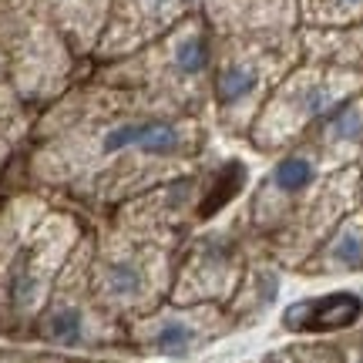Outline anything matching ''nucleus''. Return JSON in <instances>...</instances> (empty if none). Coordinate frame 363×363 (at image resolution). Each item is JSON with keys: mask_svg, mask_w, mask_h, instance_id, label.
<instances>
[{"mask_svg": "<svg viewBox=\"0 0 363 363\" xmlns=\"http://www.w3.org/2000/svg\"><path fill=\"white\" fill-rule=\"evenodd\" d=\"M206 21L219 34H262L299 27V0H208Z\"/></svg>", "mask_w": 363, "mask_h": 363, "instance_id": "14", "label": "nucleus"}, {"mask_svg": "<svg viewBox=\"0 0 363 363\" xmlns=\"http://www.w3.org/2000/svg\"><path fill=\"white\" fill-rule=\"evenodd\" d=\"M0 54L24 108L57 101L81 61L34 0H0Z\"/></svg>", "mask_w": 363, "mask_h": 363, "instance_id": "7", "label": "nucleus"}, {"mask_svg": "<svg viewBox=\"0 0 363 363\" xmlns=\"http://www.w3.org/2000/svg\"><path fill=\"white\" fill-rule=\"evenodd\" d=\"M363 272V216L347 212L330 233L313 246V252L296 266L293 276H350Z\"/></svg>", "mask_w": 363, "mask_h": 363, "instance_id": "16", "label": "nucleus"}, {"mask_svg": "<svg viewBox=\"0 0 363 363\" xmlns=\"http://www.w3.org/2000/svg\"><path fill=\"white\" fill-rule=\"evenodd\" d=\"M363 316V296L350 289H333L323 296L296 299L289 303L279 316L283 330L289 333H333V330H347Z\"/></svg>", "mask_w": 363, "mask_h": 363, "instance_id": "17", "label": "nucleus"}, {"mask_svg": "<svg viewBox=\"0 0 363 363\" xmlns=\"http://www.w3.org/2000/svg\"><path fill=\"white\" fill-rule=\"evenodd\" d=\"M330 172L333 169L326 165L323 155L310 142L289 145V148L266 158V169L259 175H252L246 195L239 202L252 239L256 242L272 239Z\"/></svg>", "mask_w": 363, "mask_h": 363, "instance_id": "9", "label": "nucleus"}, {"mask_svg": "<svg viewBox=\"0 0 363 363\" xmlns=\"http://www.w3.org/2000/svg\"><path fill=\"white\" fill-rule=\"evenodd\" d=\"M303 61V30L219 34L208 74V121L225 142L242 145L272 88Z\"/></svg>", "mask_w": 363, "mask_h": 363, "instance_id": "3", "label": "nucleus"}, {"mask_svg": "<svg viewBox=\"0 0 363 363\" xmlns=\"http://www.w3.org/2000/svg\"><path fill=\"white\" fill-rule=\"evenodd\" d=\"M357 88H360L357 71H347L330 61H306L303 54V61L272 88L242 145L252 155L269 158L289 145L306 142L310 131L343 98L357 94Z\"/></svg>", "mask_w": 363, "mask_h": 363, "instance_id": "6", "label": "nucleus"}, {"mask_svg": "<svg viewBox=\"0 0 363 363\" xmlns=\"http://www.w3.org/2000/svg\"><path fill=\"white\" fill-rule=\"evenodd\" d=\"M249 182H252V172H249L246 158L229 155V152H212L192 169L179 172V175L138 192L128 202H121L104 219L125 233L179 249L189 233L219 219L222 212H229L246 195Z\"/></svg>", "mask_w": 363, "mask_h": 363, "instance_id": "2", "label": "nucleus"}, {"mask_svg": "<svg viewBox=\"0 0 363 363\" xmlns=\"http://www.w3.org/2000/svg\"><path fill=\"white\" fill-rule=\"evenodd\" d=\"M216 57V30L195 11L142 51L98 65V81L138 91L145 98L182 111L208 115V74Z\"/></svg>", "mask_w": 363, "mask_h": 363, "instance_id": "4", "label": "nucleus"}, {"mask_svg": "<svg viewBox=\"0 0 363 363\" xmlns=\"http://www.w3.org/2000/svg\"><path fill=\"white\" fill-rule=\"evenodd\" d=\"M206 4L208 0H111L104 30L91 57L98 65L128 57L162 38L165 30H172L182 17L202 11Z\"/></svg>", "mask_w": 363, "mask_h": 363, "instance_id": "13", "label": "nucleus"}, {"mask_svg": "<svg viewBox=\"0 0 363 363\" xmlns=\"http://www.w3.org/2000/svg\"><path fill=\"white\" fill-rule=\"evenodd\" d=\"M306 142L323 155L330 169H337L340 162L353 152L363 148V94H350L330 111V115L310 131Z\"/></svg>", "mask_w": 363, "mask_h": 363, "instance_id": "18", "label": "nucleus"}, {"mask_svg": "<svg viewBox=\"0 0 363 363\" xmlns=\"http://www.w3.org/2000/svg\"><path fill=\"white\" fill-rule=\"evenodd\" d=\"M91 229V225H88ZM34 333L51 347H65V350H78L88 347L91 340H101L104 333H121L125 337V323L115 313L104 310V303L94 296L88 276V233L78 242L74 256L67 259L61 269L57 283H54L48 303L40 306L38 320H34Z\"/></svg>", "mask_w": 363, "mask_h": 363, "instance_id": "10", "label": "nucleus"}, {"mask_svg": "<svg viewBox=\"0 0 363 363\" xmlns=\"http://www.w3.org/2000/svg\"><path fill=\"white\" fill-rule=\"evenodd\" d=\"M239 202L182 239L169 289L172 303H225L235 293L256 252V239Z\"/></svg>", "mask_w": 363, "mask_h": 363, "instance_id": "8", "label": "nucleus"}, {"mask_svg": "<svg viewBox=\"0 0 363 363\" xmlns=\"http://www.w3.org/2000/svg\"><path fill=\"white\" fill-rule=\"evenodd\" d=\"M235 323L222 303H158L125 323V333L142 343V350L169 360H189L222 333H233Z\"/></svg>", "mask_w": 363, "mask_h": 363, "instance_id": "11", "label": "nucleus"}, {"mask_svg": "<svg viewBox=\"0 0 363 363\" xmlns=\"http://www.w3.org/2000/svg\"><path fill=\"white\" fill-rule=\"evenodd\" d=\"M0 316H4V293H0Z\"/></svg>", "mask_w": 363, "mask_h": 363, "instance_id": "22", "label": "nucleus"}, {"mask_svg": "<svg viewBox=\"0 0 363 363\" xmlns=\"http://www.w3.org/2000/svg\"><path fill=\"white\" fill-rule=\"evenodd\" d=\"M67 38L78 57H91L104 30L111 0H34Z\"/></svg>", "mask_w": 363, "mask_h": 363, "instance_id": "19", "label": "nucleus"}, {"mask_svg": "<svg viewBox=\"0 0 363 363\" xmlns=\"http://www.w3.org/2000/svg\"><path fill=\"white\" fill-rule=\"evenodd\" d=\"M357 185H360V179H357L353 172H330V175L313 189L310 199L293 212V219L286 222L272 239L256 242V246H259L269 259L279 262L286 272H296V266L310 256L313 246L347 216V206L353 202Z\"/></svg>", "mask_w": 363, "mask_h": 363, "instance_id": "12", "label": "nucleus"}, {"mask_svg": "<svg viewBox=\"0 0 363 363\" xmlns=\"http://www.w3.org/2000/svg\"><path fill=\"white\" fill-rule=\"evenodd\" d=\"M208 115L94 81L40 115L21 165V189L44 192L91 222L216 152Z\"/></svg>", "mask_w": 363, "mask_h": 363, "instance_id": "1", "label": "nucleus"}, {"mask_svg": "<svg viewBox=\"0 0 363 363\" xmlns=\"http://www.w3.org/2000/svg\"><path fill=\"white\" fill-rule=\"evenodd\" d=\"M0 121H21L24 125V104H21V98H17V91L11 84L4 54H0Z\"/></svg>", "mask_w": 363, "mask_h": 363, "instance_id": "21", "label": "nucleus"}, {"mask_svg": "<svg viewBox=\"0 0 363 363\" xmlns=\"http://www.w3.org/2000/svg\"><path fill=\"white\" fill-rule=\"evenodd\" d=\"M363 11V0H299V27L320 30L350 21L353 13Z\"/></svg>", "mask_w": 363, "mask_h": 363, "instance_id": "20", "label": "nucleus"}, {"mask_svg": "<svg viewBox=\"0 0 363 363\" xmlns=\"http://www.w3.org/2000/svg\"><path fill=\"white\" fill-rule=\"evenodd\" d=\"M175 246L125 233L108 219H94L88 229V276L104 310L128 323L169 299Z\"/></svg>", "mask_w": 363, "mask_h": 363, "instance_id": "5", "label": "nucleus"}, {"mask_svg": "<svg viewBox=\"0 0 363 363\" xmlns=\"http://www.w3.org/2000/svg\"><path fill=\"white\" fill-rule=\"evenodd\" d=\"M286 276H289V272L256 246L246 272H242V279H239V286H235V293L222 303V306L229 310V316H233V323L235 326L259 323L262 316L279 303V296H283Z\"/></svg>", "mask_w": 363, "mask_h": 363, "instance_id": "15", "label": "nucleus"}]
</instances>
